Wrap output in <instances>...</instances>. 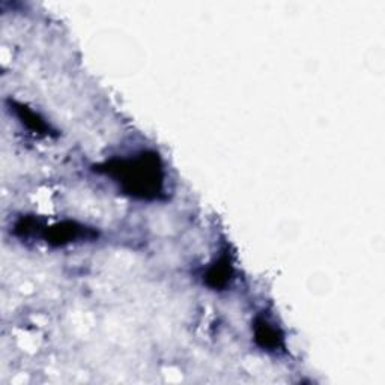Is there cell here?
I'll return each mask as SVG.
<instances>
[{
    "label": "cell",
    "mask_w": 385,
    "mask_h": 385,
    "mask_svg": "<svg viewBox=\"0 0 385 385\" xmlns=\"http://www.w3.org/2000/svg\"><path fill=\"white\" fill-rule=\"evenodd\" d=\"M109 172L116 176L125 191L134 196L154 197L161 191L163 172L155 155L142 154L137 158L123 160L110 166Z\"/></svg>",
    "instance_id": "cell-1"
},
{
    "label": "cell",
    "mask_w": 385,
    "mask_h": 385,
    "mask_svg": "<svg viewBox=\"0 0 385 385\" xmlns=\"http://www.w3.org/2000/svg\"><path fill=\"white\" fill-rule=\"evenodd\" d=\"M255 336L259 345L266 349H277L283 343V337L278 332V330L265 319H259L256 322Z\"/></svg>",
    "instance_id": "cell-2"
},
{
    "label": "cell",
    "mask_w": 385,
    "mask_h": 385,
    "mask_svg": "<svg viewBox=\"0 0 385 385\" xmlns=\"http://www.w3.org/2000/svg\"><path fill=\"white\" fill-rule=\"evenodd\" d=\"M231 266H229L227 262H218L208 273V285L212 288H223L229 282V278H231Z\"/></svg>",
    "instance_id": "cell-3"
}]
</instances>
